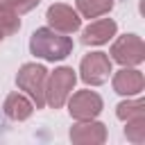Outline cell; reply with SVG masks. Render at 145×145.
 I'll return each mask as SVG.
<instances>
[{"label": "cell", "mask_w": 145, "mask_h": 145, "mask_svg": "<svg viewBox=\"0 0 145 145\" xmlns=\"http://www.w3.org/2000/svg\"><path fill=\"white\" fill-rule=\"evenodd\" d=\"M29 50L34 57H41L45 61H61L72 52V41L63 34H57L54 29L41 27L32 34Z\"/></svg>", "instance_id": "6da1fadb"}, {"label": "cell", "mask_w": 145, "mask_h": 145, "mask_svg": "<svg viewBox=\"0 0 145 145\" xmlns=\"http://www.w3.org/2000/svg\"><path fill=\"white\" fill-rule=\"evenodd\" d=\"M45 79H48V70L39 63H25L16 75L18 88L34 100L36 109H43L45 104Z\"/></svg>", "instance_id": "7a4b0ae2"}, {"label": "cell", "mask_w": 145, "mask_h": 145, "mask_svg": "<svg viewBox=\"0 0 145 145\" xmlns=\"http://www.w3.org/2000/svg\"><path fill=\"white\" fill-rule=\"evenodd\" d=\"M75 70L72 68H57L52 75H48L45 79V102L52 109H61L75 86Z\"/></svg>", "instance_id": "3957f363"}, {"label": "cell", "mask_w": 145, "mask_h": 145, "mask_svg": "<svg viewBox=\"0 0 145 145\" xmlns=\"http://www.w3.org/2000/svg\"><path fill=\"white\" fill-rule=\"evenodd\" d=\"M79 72H82V79L86 84H93V86H100L109 79L111 75V59L104 54V52H91L82 59V66H79Z\"/></svg>", "instance_id": "277c9868"}, {"label": "cell", "mask_w": 145, "mask_h": 145, "mask_svg": "<svg viewBox=\"0 0 145 145\" xmlns=\"http://www.w3.org/2000/svg\"><path fill=\"white\" fill-rule=\"evenodd\" d=\"M111 57L118 63H122V66H136L145 57V45H143V41L136 34H127V36H120L113 43Z\"/></svg>", "instance_id": "5b68a950"}, {"label": "cell", "mask_w": 145, "mask_h": 145, "mask_svg": "<svg viewBox=\"0 0 145 145\" xmlns=\"http://www.w3.org/2000/svg\"><path fill=\"white\" fill-rule=\"evenodd\" d=\"M68 111L75 120H93L102 111V97L93 91H79L70 97Z\"/></svg>", "instance_id": "8992f818"}, {"label": "cell", "mask_w": 145, "mask_h": 145, "mask_svg": "<svg viewBox=\"0 0 145 145\" xmlns=\"http://www.w3.org/2000/svg\"><path fill=\"white\" fill-rule=\"evenodd\" d=\"M48 23H50V27L52 29H57V32H61V34H72V32H77L79 29V25H82V18L68 7V5H52L50 9H48Z\"/></svg>", "instance_id": "52a82bcc"}, {"label": "cell", "mask_w": 145, "mask_h": 145, "mask_svg": "<svg viewBox=\"0 0 145 145\" xmlns=\"http://www.w3.org/2000/svg\"><path fill=\"white\" fill-rule=\"evenodd\" d=\"M118 25L111 20V18H100V20H93L84 32H82V43L84 45H102L106 43L113 34H116Z\"/></svg>", "instance_id": "ba28073f"}, {"label": "cell", "mask_w": 145, "mask_h": 145, "mask_svg": "<svg viewBox=\"0 0 145 145\" xmlns=\"http://www.w3.org/2000/svg\"><path fill=\"white\" fill-rule=\"evenodd\" d=\"M113 91L120 95H138L143 91V75L140 70H118L113 75Z\"/></svg>", "instance_id": "9c48e42d"}, {"label": "cell", "mask_w": 145, "mask_h": 145, "mask_svg": "<svg viewBox=\"0 0 145 145\" xmlns=\"http://www.w3.org/2000/svg\"><path fill=\"white\" fill-rule=\"evenodd\" d=\"M70 138L75 143H102L106 138V131H104V125L100 122H79L70 129Z\"/></svg>", "instance_id": "30bf717a"}, {"label": "cell", "mask_w": 145, "mask_h": 145, "mask_svg": "<svg viewBox=\"0 0 145 145\" xmlns=\"http://www.w3.org/2000/svg\"><path fill=\"white\" fill-rule=\"evenodd\" d=\"M5 113L11 118V120H25V118H29L32 116V111H34V104L25 97V95H20V93H11L7 100H5Z\"/></svg>", "instance_id": "8fae6325"}, {"label": "cell", "mask_w": 145, "mask_h": 145, "mask_svg": "<svg viewBox=\"0 0 145 145\" xmlns=\"http://www.w3.org/2000/svg\"><path fill=\"white\" fill-rule=\"evenodd\" d=\"M111 7H113V0H77V9L84 18L104 16Z\"/></svg>", "instance_id": "7c38bea8"}, {"label": "cell", "mask_w": 145, "mask_h": 145, "mask_svg": "<svg viewBox=\"0 0 145 145\" xmlns=\"http://www.w3.org/2000/svg\"><path fill=\"white\" fill-rule=\"evenodd\" d=\"M20 27V18L16 11H2L0 9V41L11 36L14 32H18Z\"/></svg>", "instance_id": "4fadbf2b"}, {"label": "cell", "mask_w": 145, "mask_h": 145, "mask_svg": "<svg viewBox=\"0 0 145 145\" xmlns=\"http://www.w3.org/2000/svg\"><path fill=\"white\" fill-rule=\"evenodd\" d=\"M127 122H129L127 129H125L127 138L134 140V143H143V140H145V116H143V113H140V116H134V118H129Z\"/></svg>", "instance_id": "5bb4252c"}, {"label": "cell", "mask_w": 145, "mask_h": 145, "mask_svg": "<svg viewBox=\"0 0 145 145\" xmlns=\"http://www.w3.org/2000/svg\"><path fill=\"white\" fill-rule=\"evenodd\" d=\"M143 100H136V102H122L118 104V118L120 120H129L134 116H140L143 113Z\"/></svg>", "instance_id": "9a60e30c"}, {"label": "cell", "mask_w": 145, "mask_h": 145, "mask_svg": "<svg viewBox=\"0 0 145 145\" xmlns=\"http://www.w3.org/2000/svg\"><path fill=\"white\" fill-rule=\"evenodd\" d=\"M39 2H41V0H14V11H16V14H25V11L34 9Z\"/></svg>", "instance_id": "2e32d148"}]
</instances>
